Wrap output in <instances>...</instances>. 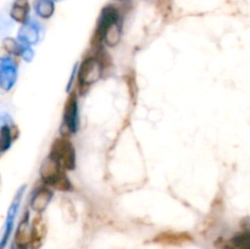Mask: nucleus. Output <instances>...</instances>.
<instances>
[{
  "label": "nucleus",
  "mask_w": 250,
  "mask_h": 249,
  "mask_svg": "<svg viewBox=\"0 0 250 249\" xmlns=\"http://www.w3.org/2000/svg\"><path fill=\"white\" fill-rule=\"evenodd\" d=\"M224 249H237V248H234L233 246H231V244H229V243H227L226 246H225Z\"/></svg>",
  "instance_id": "15"
},
{
  "label": "nucleus",
  "mask_w": 250,
  "mask_h": 249,
  "mask_svg": "<svg viewBox=\"0 0 250 249\" xmlns=\"http://www.w3.org/2000/svg\"><path fill=\"white\" fill-rule=\"evenodd\" d=\"M37 11H38L39 15H42L43 17H49L53 12V4L49 0H38L36 4Z\"/></svg>",
  "instance_id": "13"
},
{
  "label": "nucleus",
  "mask_w": 250,
  "mask_h": 249,
  "mask_svg": "<svg viewBox=\"0 0 250 249\" xmlns=\"http://www.w3.org/2000/svg\"><path fill=\"white\" fill-rule=\"evenodd\" d=\"M17 247L20 249H27L31 247V229H29V224L27 216L20 222L19 227H17L16 237H15Z\"/></svg>",
  "instance_id": "7"
},
{
  "label": "nucleus",
  "mask_w": 250,
  "mask_h": 249,
  "mask_svg": "<svg viewBox=\"0 0 250 249\" xmlns=\"http://www.w3.org/2000/svg\"><path fill=\"white\" fill-rule=\"evenodd\" d=\"M187 241H192V237L187 233H176V232H164L155 238V242L163 244H182Z\"/></svg>",
  "instance_id": "8"
},
{
  "label": "nucleus",
  "mask_w": 250,
  "mask_h": 249,
  "mask_svg": "<svg viewBox=\"0 0 250 249\" xmlns=\"http://www.w3.org/2000/svg\"><path fill=\"white\" fill-rule=\"evenodd\" d=\"M49 158L56 161L63 170L75 168L76 151L71 141L66 136L60 137L54 142Z\"/></svg>",
  "instance_id": "1"
},
{
  "label": "nucleus",
  "mask_w": 250,
  "mask_h": 249,
  "mask_svg": "<svg viewBox=\"0 0 250 249\" xmlns=\"http://www.w3.org/2000/svg\"><path fill=\"white\" fill-rule=\"evenodd\" d=\"M103 67L104 63L102 62L100 58H94V56H89L83 60L81 63L80 71H78L77 82L81 87L88 88L92 85L93 83L97 82L100 78L103 72Z\"/></svg>",
  "instance_id": "3"
},
{
  "label": "nucleus",
  "mask_w": 250,
  "mask_h": 249,
  "mask_svg": "<svg viewBox=\"0 0 250 249\" xmlns=\"http://www.w3.org/2000/svg\"><path fill=\"white\" fill-rule=\"evenodd\" d=\"M46 236V224L44 217L41 214L37 215L33 219L31 227V248L38 249L43 244L44 238Z\"/></svg>",
  "instance_id": "6"
},
{
  "label": "nucleus",
  "mask_w": 250,
  "mask_h": 249,
  "mask_svg": "<svg viewBox=\"0 0 250 249\" xmlns=\"http://www.w3.org/2000/svg\"><path fill=\"white\" fill-rule=\"evenodd\" d=\"M28 12H29V4L28 0H16L14 2L11 7V17L17 22H26L27 17H28Z\"/></svg>",
  "instance_id": "10"
},
{
  "label": "nucleus",
  "mask_w": 250,
  "mask_h": 249,
  "mask_svg": "<svg viewBox=\"0 0 250 249\" xmlns=\"http://www.w3.org/2000/svg\"><path fill=\"white\" fill-rule=\"evenodd\" d=\"M10 134H11V131H10L9 127H2L1 129V150L2 151L9 146L10 142H11V139H10Z\"/></svg>",
  "instance_id": "14"
},
{
  "label": "nucleus",
  "mask_w": 250,
  "mask_h": 249,
  "mask_svg": "<svg viewBox=\"0 0 250 249\" xmlns=\"http://www.w3.org/2000/svg\"><path fill=\"white\" fill-rule=\"evenodd\" d=\"M42 178L46 185L59 190H70V180L66 177L63 168L51 158H48L42 166Z\"/></svg>",
  "instance_id": "2"
},
{
  "label": "nucleus",
  "mask_w": 250,
  "mask_h": 249,
  "mask_svg": "<svg viewBox=\"0 0 250 249\" xmlns=\"http://www.w3.org/2000/svg\"><path fill=\"white\" fill-rule=\"evenodd\" d=\"M51 199V192L49 189H43L38 190L36 194L33 195L31 200V208L33 210H36L37 212H42L46 207H48L49 202Z\"/></svg>",
  "instance_id": "9"
},
{
  "label": "nucleus",
  "mask_w": 250,
  "mask_h": 249,
  "mask_svg": "<svg viewBox=\"0 0 250 249\" xmlns=\"http://www.w3.org/2000/svg\"><path fill=\"white\" fill-rule=\"evenodd\" d=\"M63 129H66L63 136H67L68 133H73L77 129V95L76 93H71L68 95L63 110Z\"/></svg>",
  "instance_id": "5"
},
{
  "label": "nucleus",
  "mask_w": 250,
  "mask_h": 249,
  "mask_svg": "<svg viewBox=\"0 0 250 249\" xmlns=\"http://www.w3.org/2000/svg\"><path fill=\"white\" fill-rule=\"evenodd\" d=\"M237 249H250V232H242L229 242Z\"/></svg>",
  "instance_id": "11"
},
{
  "label": "nucleus",
  "mask_w": 250,
  "mask_h": 249,
  "mask_svg": "<svg viewBox=\"0 0 250 249\" xmlns=\"http://www.w3.org/2000/svg\"><path fill=\"white\" fill-rule=\"evenodd\" d=\"M119 39H120V26L117 24V22H116V23H114L109 29H107L106 34H105L104 41L106 42L107 45L114 46V45H116L117 42H119Z\"/></svg>",
  "instance_id": "12"
},
{
  "label": "nucleus",
  "mask_w": 250,
  "mask_h": 249,
  "mask_svg": "<svg viewBox=\"0 0 250 249\" xmlns=\"http://www.w3.org/2000/svg\"><path fill=\"white\" fill-rule=\"evenodd\" d=\"M117 21H119V11L112 5L105 6L103 9L102 15H100L99 21H98V26L97 29H95L94 36H93V45H99L100 42L105 38V34H106L107 29L112 24L116 23Z\"/></svg>",
  "instance_id": "4"
}]
</instances>
